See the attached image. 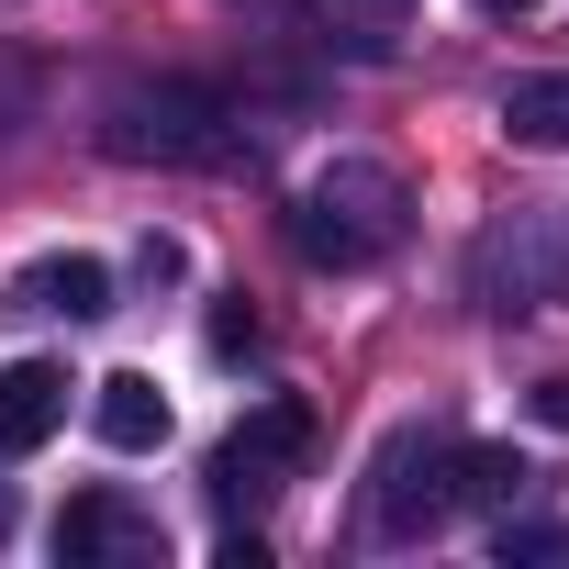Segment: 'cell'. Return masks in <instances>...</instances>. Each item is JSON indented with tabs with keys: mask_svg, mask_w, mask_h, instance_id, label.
<instances>
[{
	"mask_svg": "<svg viewBox=\"0 0 569 569\" xmlns=\"http://www.w3.org/2000/svg\"><path fill=\"white\" fill-rule=\"evenodd\" d=\"M480 12H502V23H513V12H536V0H480Z\"/></svg>",
	"mask_w": 569,
	"mask_h": 569,
	"instance_id": "5bb4252c",
	"label": "cell"
},
{
	"mask_svg": "<svg viewBox=\"0 0 569 569\" xmlns=\"http://www.w3.org/2000/svg\"><path fill=\"white\" fill-rule=\"evenodd\" d=\"M90 425H101V447L146 458V447H168V391L146 369H112V380H90Z\"/></svg>",
	"mask_w": 569,
	"mask_h": 569,
	"instance_id": "ba28073f",
	"label": "cell"
},
{
	"mask_svg": "<svg viewBox=\"0 0 569 569\" xmlns=\"http://www.w3.org/2000/svg\"><path fill=\"white\" fill-rule=\"evenodd\" d=\"M212 358H257V313H246V291L212 302Z\"/></svg>",
	"mask_w": 569,
	"mask_h": 569,
	"instance_id": "7c38bea8",
	"label": "cell"
},
{
	"mask_svg": "<svg viewBox=\"0 0 569 569\" xmlns=\"http://www.w3.org/2000/svg\"><path fill=\"white\" fill-rule=\"evenodd\" d=\"M480 313H558L569 302V201H525L469 246Z\"/></svg>",
	"mask_w": 569,
	"mask_h": 569,
	"instance_id": "3957f363",
	"label": "cell"
},
{
	"mask_svg": "<svg viewBox=\"0 0 569 569\" xmlns=\"http://www.w3.org/2000/svg\"><path fill=\"white\" fill-rule=\"evenodd\" d=\"M402 234H413V190H402L380 157H336L325 179L291 190V246H302L313 268H380Z\"/></svg>",
	"mask_w": 569,
	"mask_h": 569,
	"instance_id": "6da1fadb",
	"label": "cell"
},
{
	"mask_svg": "<svg viewBox=\"0 0 569 569\" xmlns=\"http://www.w3.org/2000/svg\"><path fill=\"white\" fill-rule=\"evenodd\" d=\"M502 134H513V146H569V68L513 79V90H502Z\"/></svg>",
	"mask_w": 569,
	"mask_h": 569,
	"instance_id": "30bf717a",
	"label": "cell"
},
{
	"mask_svg": "<svg viewBox=\"0 0 569 569\" xmlns=\"http://www.w3.org/2000/svg\"><path fill=\"white\" fill-rule=\"evenodd\" d=\"M12 313H68V325H90V313H112V268H101V257H34V268L12 279Z\"/></svg>",
	"mask_w": 569,
	"mask_h": 569,
	"instance_id": "9c48e42d",
	"label": "cell"
},
{
	"mask_svg": "<svg viewBox=\"0 0 569 569\" xmlns=\"http://www.w3.org/2000/svg\"><path fill=\"white\" fill-rule=\"evenodd\" d=\"M112 157H157V168H234V101L201 79H123L112 90Z\"/></svg>",
	"mask_w": 569,
	"mask_h": 569,
	"instance_id": "7a4b0ae2",
	"label": "cell"
},
{
	"mask_svg": "<svg viewBox=\"0 0 569 569\" xmlns=\"http://www.w3.org/2000/svg\"><path fill=\"white\" fill-rule=\"evenodd\" d=\"M0 536H12V491H0Z\"/></svg>",
	"mask_w": 569,
	"mask_h": 569,
	"instance_id": "9a60e30c",
	"label": "cell"
},
{
	"mask_svg": "<svg viewBox=\"0 0 569 569\" xmlns=\"http://www.w3.org/2000/svg\"><path fill=\"white\" fill-rule=\"evenodd\" d=\"M502 558H569V525H502Z\"/></svg>",
	"mask_w": 569,
	"mask_h": 569,
	"instance_id": "4fadbf2b",
	"label": "cell"
},
{
	"mask_svg": "<svg viewBox=\"0 0 569 569\" xmlns=\"http://www.w3.org/2000/svg\"><path fill=\"white\" fill-rule=\"evenodd\" d=\"M68 369L57 358H12V369H0V458H34L57 425H68Z\"/></svg>",
	"mask_w": 569,
	"mask_h": 569,
	"instance_id": "52a82bcc",
	"label": "cell"
},
{
	"mask_svg": "<svg viewBox=\"0 0 569 569\" xmlns=\"http://www.w3.org/2000/svg\"><path fill=\"white\" fill-rule=\"evenodd\" d=\"M57 558H68V569H157L168 536H157V513H134L123 491H68V513H57Z\"/></svg>",
	"mask_w": 569,
	"mask_h": 569,
	"instance_id": "8992f818",
	"label": "cell"
},
{
	"mask_svg": "<svg viewBox=\"0 0 569 569\" xmlns=\"http://www.w3.org/2000/svg\"><path fill=\"white\" fill-rule=\"evenodd\" d=\"M525 480H536V469H525L513 447H458V513H513Z\"/></svg>",
	"mask_w": 569,
	"mask_h": 569,
	"instance_id": "8fae6325",
	"label": "cell"
},
{
	"mask_svg": "<svg viewBox=\"0 0 569 569\" xmlns=\"http://www.w3.org/2000/svg\"><path fill=\"white\" fill-rule=\"evenodd\" d=\"M458 525V436H391L380 480H369V536L380 547H425Z\"/></svg>",
	"mask_w": 569,
	"mask_h": 569,
	"instance_id": "277c9868",
	"label": "cell"
},
{
	"mask_svg": "<svg viewBox=\"0 0 569 569\" xmlns=\"http://www.w3.org/2000/svg\"><path fill=\"white\" fill-rule=\"evenodd\" d=\"M313 402H291V391H279V402H257L223 447H212V491L223 502H268V491H291L302 469H313Z\"/></svg>",
	"mask_w": 569,
	"mask_h": 569,
	"instance_id": "5b68a950",
	"label": "cell"
}]
</instances>
